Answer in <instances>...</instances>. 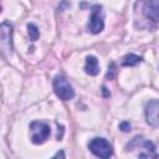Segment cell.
Here are the masks:
<instances>
[{
  "label": "cell",
  "mask_w": 159,
  "mask_h": 159,
  "mask_svg": "<svg viewBox=\"0 0 159 159\" xmlns=\"http://www.w3.org/2000/svg\"><path fill=\"white\" fill-rule=\"evenodd\" d=\"M52 159H65V152L63 150H58Z\"/></svg>",
  "instance_id": "cell-14"
},
{
  "label": "cell",
  "mask_w": 159,
  "mask_h": 159,
  "mask_svg": "<svg viewBox=\"0 0 159 159\" xmlns=\"http://www.w3.org/2000/svg\"><path fill=\"white\" fill-rule=\"evenodd\" d=\"M88 149L92 154L98 157L99 159H109L113 154V149L111 143L104 138H93L88 143Z\"/></svg>",
  "instance_id": "cell-2"
},
{
  "label": "cell",
  "mask_w": 159,
  "mask_h": 159,
  "mask_svg": "<svg viewBox=\"0 0 159 159\" xmlns=\"http://www.w3.org/2000/svg\"><path fill=\"white\" fill-rule=\"evenodd\" d=\"M128 150H135L138 149V158L139 159H157L158 154L155 152V145L153 144V142L143 138V137H135L132 139L130 143H128L127 145Z\"/></svg>",
  "instance_id": "cell-1"
},
{
  "label": "cell",
  "mask_w": 159,
  "mask_h": 159,
  "mask_svg": "<svg viewBox=\"0 0 159 159\" xmlns=\"http://www.w3.org/2000/svg\"><path fill=\"white\" fill-rule=\"evenodd\" d=\"M142 57L140 56H137L134 53H129V55H125L123 58H122V66H125V67H130V66H135L138 65L139 62H142Z\"/></svg>",
  "instance_id": "cell-10"
},
{
  "label": "cell",
  "mask_w": 159,
  "mask_h": 159,
  "mask_svg": "<svg viewBox=\"0 0 159 159\" xmlns=\"http://www.w3.org/2000/svg\"><path fill=\"white\" fill-rule=\"evenodd\" d=\"M145 118L148 124L153 127H159V101L152 99L145 107Z\"/></svg>",
  "instance_id": "cell-8"
},
{
  "label": "cell",
  "mask_w": 159,
  "mask_h": 159,
  "mask_svg": "<svg viewBox=\"0 0 159 159\" xmlns=\"http://www.w3.org/2000/svg\"><path fill=\"white\" fill-rule=\"evenodd\" d=\"M30 132H31V142L34 144H42L50 137L51 129L48 124L43 122L34 120L30 124Z\"/></svg>",
  "instance_id": "cell-4"
},
{
  "label": "cell",
  "mask_w": 159,
  "mask_h": 159,
  "mask_svg": "<svg viewBox=\"0 0 159 159\" xmlns=\"http://www.w3.org/2000/svg\"><path fill=\"white\" fill-rule=\"evenodd\" d=\"M116 72H117V67H116V65L112 62L111 65H109V67H108V72H107V78H109V80H112L113 77H114V75H116Z\"/></svg>",
  "instance_id": "cell-12"
},
{
  "label": "cell",
  "mask_w": 159,
  "mask_h": 159,
  "mask_svg": "<svg viewBox=\"0 0 159 159\" xmlns=\"http://www.w3.org/2000/svg\"><path fill=\"white\" fill-rule=\"evenodd\" d=\"M0 46L5 56H10L12 52V25L4 21L0 25Z\"/></svg>",
  "instance_id": "cell-5"
},
{
  "label": "cell",
  "mask_w": 159,
  "mask_h": 159,
  "mask_svg": "<svg viewBox=\"0 0 159 159\" xmlns=\"http://www.w3.org/2000/svg\"><path fill=\"white\" fill-rule=\"evenodd\" d=\"M52 84H53L55 93L60 99L70 101V99H72L75 97V89L65 77L56 76L53 78V83Z\"/></svg>",
  "instance_id": "cell-3"
},
{
  "label": "cell",
  "mask_w": 159,
  "mask_h": 159,
  "mask_svg": "<svg viewBox=\"0 0 159 159\" xmlns=\"http://www.w3.org/2000/svg\"><path fill=\"white\" fill-rule=\"evenodd\" d=\"M119 128L123 130V132H129L130 130V124L128 122H123L119 124Z\"/></svg>",
  "instance_id": "cell-13"
},
{
  "label": "cell",
  "mask_w": 159,
  "mask_h": 159,
  "mask_svg": "<svg viewBox=\"0 0 159 159\" xmlns=\"http://www.w3.org/2000/svg\"><path fill=\"white\" fill-rule=\"evenodd\" d=\"M84 71L89 76H97L99 73V65L98 60L94 56H88L86 58V65H84Z\"/></svg>",
  "instance_id": "cell-9"
},
{
  "label": "cell",
  "mask_w": 159,
  "mask_h": 159,
  "mask_svg": "<svg viewBox=\"0 0 159 159\" xmlns=\"http://www.w3.org/2000/svg\"><path fill=\"white\" fill-rule=\"evenodd\" d=\"M104 27V14L101 5H94L92 7V14L88 24V29L92 34H99Z\"/></svg>",
  "instance_id": "cell-7"
},
{
  "label": "cell",
  "mask_w": 159,
  "mask_h": 159,
  "mask_svg": "<svg viewBox=\"0 0 159 159\" xmlns=\"http://www.w3.org/2000/svg\"><path fill=\"white\" fill-rule=\"evenodd\" d=\"M27 32H29V36H30L31 41H36L40 36V31H39V29L35 24H29L27 25Z\"/></svg>",
  "instance_id": "cell-11"
},
{
  "label": "cell",
  "mask_w": 159,
  "mask_h": 159,
  "mask_svg": "<svg viewBox=\"0 0 159 159\" xmlns=\"http://www.w3.org/2000/svg\"><path fill=\"white\" fill-rule=\"evenodd\" d=\"M138 5H140L142 15L147 21H149L154 26L159 24V1H143Z\"/></svg>",
  "instance_id": "cell-6"
}]
</instances>
